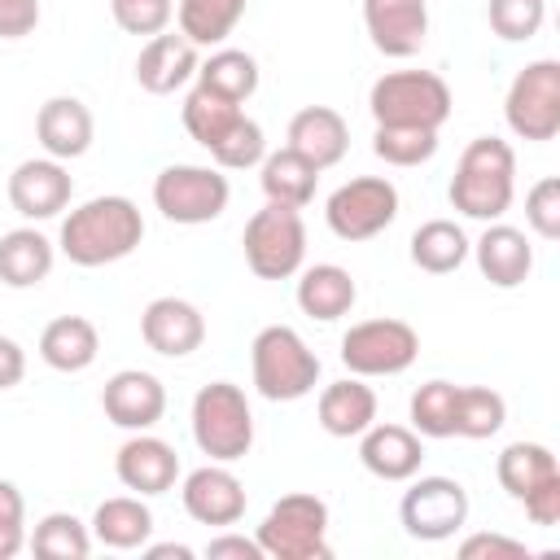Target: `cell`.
<instances>
[{
  "mask_svg": "<svg viewBox=\"0 0 560 560\" xmlns=\"http://www.w3.org/2000/svg\"><path fill=\"white\" fill-rule=\"evenodd\" d=\"M245 18V0H179L175 22L179 35L197 48H219Z\"/></svg>",
  "mask_w": 560,
  "mask_h": 560,
  "instance_id": "33",
  "label": "cell"
},
{
  "mask_svg": "<svg viewBox=\"0 0 560 560\" xmlns=\"http://www.w3.org/2000/svg\"><path fill=\"white\" fill-rule=\"evenodd\" d=\"M503 118L521 140H534V144L556 140L560 131V61L556 57H538L512 74L503 96Z\"/></svg>",
  "mask_w": 560,
  "mask_h": 560,
  "instance_id": "9",
  "label": "cell"
},
{
  "mask_svg": "<svg viewBox=\"0 0 560 560\" xmlns=\"http://www.w3.org/2000/svg\"><path fill=\"white\" fill-rule=\"evenodd\" d=\"M197 44H188L179 31H162V35H149L140 57H136V83L149 92V96H171L179 92L184 83L197 79Z\"/></svg>",
  "mask_w": 560,
  "mask_h": 560,
  "instance_id": "20",
  "label": "cell"
},
{
  "mask_svg": "<svg viewBox=\"0 0 560 560\" xmlns=\"http://www.w3.org/2000/svg\"><path fill=\"white\" fill-rule=\"evenodd\" d=\"M420 354V332L407 324V319H359L346 328L341 337V363L350 376H398L416 363Z\"/></svg>",
  "mask_w": 560,
  "mask_h": 560,
  "instance_id": "10",
  "label": "cell"
},
{
  "mask_svg": "<svg viewBox=\"0 0 560 560\" xmlns=\"http://www.w3.org/2000/svg\"><path fill=\"white\" fill-rule=\"evenodd\" d=\"M109 13L118 22V31L127 35H162L175 18V0H109Z\"/></svg>",
  "mask_w": 560,
  "mask_h": 560,
  "instance_id": "41",
  "label": "cell"
},
{
  "mask_svg": "<svg viewBox=\"0 0 560 560\" xmlns=\"http://www.w3.org/2000/svg\"><path fill=\"white\" fill-rule=\"evenodd\" d=\"M192 442L201 446V455H210L214 464H236L249 455L254 446V411L241 385L232 381H210L192 394Z\"/></svg>",
  "mask_w": 560,
  "mask_h": 560,
  "instance_id": "5",
  "label": "cell"
},
{
  "mask_svg": "<svg viewBox=\"0 0 560 560\" xmlns=\"http://www.w3.org/2000/svg\"><path fill=\"white\" fill-rule=\"evenodd\" d=\"M258 184H262L267 201H280V206L302 210V206H311V197H315L319 171H315L302 153H293V149L284 144V149H276V153L267 149V158L258 162Z\"/></svg>",
  "mask_w": 560,
  "mask_h": 560,
  "instance_id": "29",
  "label": "cell"
},
{
  "mask_svg": "<svg viewBox=\"0 0 560 560\" xmlns=\"http://www.w3.org/2000/svg\"><path fill=\"white\" fill-rule=\"evenodd\" d=\"M197 88H206V92H214L223 101L245 105L258 92V61H254V52L219 44L206 61H197Z\"/></svg>",
  "mask_w": 560,
  "mask_h": 560,
  "instance_id": "32",
  "label": "cell"
},
{
  "mask_svg": "<svg viewBox=\"0 0 560 560\" xmlns=\"http://www.w3.org/2000/svg\"><path fill=\"white\" fill-rule=\"evenodd\" d=\"M88 529H92V542H101L109 551H140L153 538V512H149L144 494H114V499L96 503Z\"/></svg>",
  "mask_w": 560,
  "mask_h": 560,
  "instance_id": "25",
  "label": "cell"
},
{
  "mask_svg": "<svg viewBox=\"0 0 560 560\" xmlns=\"http://www.w3.org/2000/svg\"><path fill=\"white\" fill-rule=\"evenodd\" d=\"M241 249H245V267L258 280H289V276H298L302 262H306L302 210L267 201L262 210L249 214V223L241 232Z\"/></svg>",
  "mask_w": 560,
  "mask_h": 560,
  "instance_id": "7",
  "label": "cell"
},
{
  "mask_svg": "<svg viewBox=\"0 0 560 560\" xmlns=\"http://www.w3.org/2000/svg\"><path fill=\"white\" fill-rule=\"evenodd\" d=\"M289 149L302 153L315 171H328L350 149V127L332 105H306L289 118Z\"/></svg>",
  "mask_w": 560,
  "mask_h": 560,
  "instance_id": "23",
  "label": "cell"
},
{
  "mask_svg": "<svg viewBox=\"0 0 560 560\" xmlns=\"http://www.w3.org/2000/svg\"><path fill=\"white\" fill-rule=\"evenodd\" d=\"M446 197L464 219H477V223L503 219L512 210V197H516V153H512V144L499 140V136L468 140L459 162H455Z\"/></svg>",
  "mask_w": 560,
  "mask_h": 560,
  "instance_id": "2",
  "label": "cell"
},
{
  "mask_svg": "<svg viewBox=\"0 0 560 560\" xmlns=\"http://www.w3.org/2000/svg\"><path fill=\"white\" fill-rule=\"evenodd\" d=\"M468 254L477 258V271H481L494 289H516V284H525L529 271H534V245H529V236H525L521 228L503 223V219L486 223V232L472 241Z\"/></svg>",
  "mask_w": 560,
  "mask_h": 560,
  "instance_id": "21",
  "label": "cell"
},
{
  "mask_svg": "<svg viewBox=\"0 0 560 560\" xmlns=\"http://www.w3.org/2000/svg\"><path fill=\"white\" fill-rule=\"evenodd\" d=\"M232 201V184L219 166H197V162H175L162 166L153 179V206L162 210L166 223L201 228L214 223Z\"/></svg>",
  "mask_w": 560,
  "mask_h": 560,
  "instance_id": "8",
  "label": "cell"
},
{
  "mask_svg": "<svg viewBox=\"0 0 560 560\" xmlns=\"http://www.w3.org/2000/svg\"><path fill=\"white\" fill-rule=\"evenodd\" d=\"M57 262V245L39 228H13L0 236V284L9 289H35L48 280Z\"/></svg>",
  "mask_w": 560,
  "mask_h": 560,
  "instance_id": "28",
  "label": "cell"
},
{
  "mask_svg": "<svg viewBox=\"0 0 560 560\" xmlns=\"http://www.w3.org/2000/svg\"><path fill=\"white\" fill-rule=\"evenodd\" d=\"M359 464L381 481H411L424 464V442L411 424H381L372 420L359 433Z\"/></svg>",
  "mask_w": 560,
  "mask_h": 560,
  "instance_id": "19",
  "label": "cell"
},
{
  "mask_svg": "<svg viewBox=\"0 0 560 560\" xmlns=\"http://www.w3.org/2000/svg\"><path fill=\"white\" fill-rule=\"evenodd\" d=\"M359 302V284L346 267L337 262H315V267H302L298 271V306L302 315L319 319V324H332L341 315H350Z\"/></svg>",
  "mask_w": 560,
  "mask_h": 560,
  "instance_id": "26",
  "label": "cell"
},
{
  "mask_svg": "<svg viewBox=\"0 0 560 560\" xmlns=\"http://www.w3.org/2000/svg\"><path fill=\"white\" fill-rule=\"evenodd\" d=\"M249 372H254V389L267 402H298L319 385V354L302 341L298 328L267 324L249 346Z\"/></svg>",
  "mask_w": 560,
  "mask_h": 560,
  "instance_id": "3",
  "label": "cell"
},
{
  "mask_svg": "<svg viewBox=\"0 0 560 560\" xmlns=\"http://www.w3.org/2000/svg\"><path fill=\"white\" fill-rule=\"evenodd\" d=\"M140 337L153 354L162 359H188L192 350H201L206 341V315L188 302V298H153L140 315Z\"/></svg>",
  "mask_w": 560,
  "mask_h": 560,
  "instance_id": "17",
  "label": "cell"
},
{
  "mask_svg": "<svg viewBox=\"0 0 560 560\" xmlns=\"http://www.w3.org/2000/svg\"><path fill=\"white\" fill-rule=\"evenodd\" d=\"M4 192H9V206L26 223H44V219H57L70 206L74 179H70L66 162H57V158L44 153V158L18 162L13 175H9V184H4Z\"/></svg>",
  "mask_w": 560,
  "mask_h": 560,
  "instance_id": "13",
  "label": "cell"
},
{
  "mask_svg": "<svg viewBox=\"0 0 560 560\" xmlns=\"http://www.w3.org/2000/svg\"><path fill=\"white\" fill-rule=\"evenodd\" d=\"M494 477L508 490V499L521 503L529 490H538L542 481L560 477V464H556L551 446H542V442H508L499 451V459H494Z\"/></svg>",
  "mask_w": 560,
  "mask_h": 560,
  "instance_id": "31",
  "label": "cell"
},
{
  "mask_svg": "<svg viewBox=\"0 0 560 560\" xmlns=\"http://www.w3.org/2000/svg\"><path fill=\"white\" fill-rule=\"evenodd\" d=\"M206 560H267L258 538H245V534H232V525L223 534H214L206 542Z\"/></svg>",
  "mask_w": 560,
  "mask_h": 560,
  "instance_id": "46",
  "label": "cell"
},
{
  "mask_svg": "<svg viewBox=\"0 0 560 560\" xmlns=\"http://www.w3.org/2000/svg\"><path fill=\"white\" fill-rule=\"evenodd\" d=\"M140 551H144L149 560H171V556H175V560H192V556H197V551L184 547V542H144Z\"/></svg>",
  "mask_w": 560,
  "mask_h": 560,
  "instance_id": "49",
  "label": "cell"
},
{
  "mask_svg": "<svg viewBox=\"0 0 560 560\" xmlns=\"http://www.w3.org/2000/svg\"><path fill=\"white\" fill-rule=\"evenodd\" d=\"M398 521L411 538L420 542H446L468 525V490L455 477H411L402 503H398Z\"/></svg>",
  "mask_w": 560,
  "mask_h": 560,
  "instance_id": "12",
  "label": "cell"
},
{
  "mask_svg": "<svg viewBox=\"0 0 560 560\" xmlns=\"http://www.w3.org/2000/svg\"><path fill=\"white\" fill-rule=\"evenodd\" d=\"M508 424V402L499 389L490 385H459L455 398V438L468 442H486Z\"/></svg>",
  "mask_w": 560,
  "mask_h": 560,
  "instance_id": "35",
  "label": "cell"
},
{
  "mask_svg": "<svg viewBox=\"0 0 560 560\" xmlns=\"http://www.w3.org/2000/svg\"><path fill=\"white\" fill-rule=\"evenodd\" d=\"M468 249H472V241H468V232L455 223V219H429V223H420L416 232H411V262L420 267V271H429V276H451V271H459L464 267V258H468Z\"/></svg>",
  "mask_w": 560,
  "mask_h": 560,
  "instance_id": "30",
  "label": "cell"
},
{
  "mask_svg": "<svg viewBox=\"0 0 560 560\" xmlns=\"http://www.w3.org/2000/svg\"><path fill=\"white\" fill-rule=\"evenodd\" d=\"M101 354V332L88 315H57L39 332V359L52 372H88Z\"/></svg>",
  "mask_w": 560,
  "mask_h": 560,
  "instance_id": "27",
  "label": "cell"
},
{
  "mask_svg": "<svg viewBox=\"0 0 560 560\" xmlns=\"http://www.w3.org/2000/svg\"><path fill=\"white\" fill-rule=\"evenodd\" d=\"M39 26V0H0V39H22Z\"/></svg>",
  "mask_w": 560,
  "mask_h": 560,
  "instance_id": "45",
  "label": "cell"
},
{
  "mask_svg": "<svg viewBox=\"0 0 560 560\" xmlns=\"http://www.w3.org/2000/svg\"><path fill=\"white\" fill-rule=\"evenodd\" d=\"M398 219V188L385 175H359L328 192L324 223L337 241H372Z\"/></svg>",
  "mask_w": 560,
  "mask_h": 560,
  "instance_id": "11",
  "label": "cell"
},
{
  "mask_svg": "<svg viewBox=\"0 0 560 560\" xmlns=\"http://www.w3.org/2000/svg\"><path fill=\"white\" fill-rule=\"evenodd\" d=\"M206 153L214 158L219 171H249V166H258V162L267 158V136H262V127H258L249 114H241V118L223 131V140H219L214 149H206Z\"/></svg>",
  "mask_w": 560,
  "mask_h": 560,
  "instance_id": "39",
  "label": "cell"
},
{
  "mask_svg": "<svg viewBox=\"0 0 560 560\" xmlns=\"http://www.w3.org/2000/svg\"><path fill=\"white\" fill-rule=\"evenodd\" d=\"M315 416L328 438H359L376 420V389L363 385V376H341L319 389Z\"/></svg>",
  "mask_w": 560,
  "mask_h": 560,
  "instance_id": "24",
  "label": "cell"
},
{
  "mask_svg": "<svg viewBox=\"0 0 560 560\" xmlns=\"http://www.w3.org/2000/svg\"><path fill=\"white\" fill-rule=\"evenodd\" d=\"M486 22L508 44L534 39L542 31V22H547V0H490L486 4Z\"/></svg>",
  "mask_w": 560,
  "mask_h": 560,
  "instance_id": "40",
  "label": "cell"
},
{
  "mask_svg": "<svg viewBox=\"0 0 560 560\" xmlns=\"http://www.w3.org/2000/svg\"><path fill=\"white\" fill-rule=\"evenodd\" d=\"M459 560H529V547L503 534H468L459 542Z\"/></svg>",
  "mask_w": 560,
  "mask_h": 560,
  "instance_id": "43",
  "label": "cell"
},
{
  "mask_svg": "<svg viewBox=\"0 0 560 560\" xmlns=\"http://www.w3.org/2000/svg\"><path fill=\"white\" fill-rule=\"evenodd\" d=\"M0 529H26V499L4 477H0Z\"/></svg>",
  "mask_w": 560,
  "mask_h": 560,
  "instance_id": "48",
  "label": "cell"
},
{
  "mask_svg": "<svg viewBox=\"0 0 560 560\" xmlns=\"http://www.w3.org/2000/svg\"><path fill=\"white\" fill-rule=\"evenodd\" d=\"M372 153L385 166H420L438 153V131H429V127H376Z\"/></svg>",
  "mask_w": 560,
  "mask_h": 560,
  "instance_id": "38",
  "label": "cell"
},
{
  "mask_svg": "<svg viewBox=\"0 0 560 560\" xmlns=\"http://www.w3.org/2000/svg\"><path fill=\"white\" fill-rule=\"evenodd\" d=\"M455 398H459V385L424 381L411 394V429L420 438H455Z\"/></svg>",
  "mask_w": 560,
  "mask_h": 560,
  "instance_id": "37",
  "label": "cell"
},
{
  "mask_svg": "<svg viewBox=\"0 0 560 560\" xmlns=\"http://www.w3.org/2000/svg\"><path fill=\"white\" fill-rule=\"evenodd\" d=\"M92 136H96V122L79 96H48L35 114V140L57 162L83 158L92 149Z\"/></svg>",
  "mask_w": 560,
  "mask_h": 560,
  "instance_id": "22",
  "label": "cell"
},
{
  "mask_svg": "<svg viewBox=\"0 0 560 560\" xmlns=\"http://www.w3.org/2000/svg\"><path fill=\"white\" fill-rule=\"evenodd\" d=\"M179 503H184V512H188L197 525L228 529V525H236V521L245 516L249 494H245V481H241L228 464H214V459H210V464H201V468H192V472L184 477Z\"/></svg>",
  "mask_w": 560,
  "mask_h": 560,
  "instance_id": "14",
  "label": "cell"
},
{
  "mask_svg": "<svg viewBox=\"0 0 560 560\" xmlns=\"http://www.w3.org/2000/svg\"><path fill=\"white\" fill-rule=\"evenodd\" d=\"M26 547L44 560H83L92 551V529L74 512H48L26 534Z\"/></svg>",
  "mask_w": 560,
  "mask_h": 560,
  "instance_id": "34",
  "label": "cell"
},
{
  "mask_svg": "<svg viewBox=\"0 0 560 560\" xmlns=\"http://www.w3.org/2000/svg\"><path fill=\"white\" fill-rule=\"evenodd\" d=\"M101 407H105L109 424H118L127 433H144L166 416V385L144 368H122L105 381Z\"/></svg>",
  "mask_w": 560,
  "mask_h": 560,
  "instance_id": "15",
  "label": "cell"
},
{
  "mask_svg": "<svg viewBox=\"0 0 560 560\" xmlns=\"http://www.w3.org/2000/svg\"><path fill=\"white\" fill-rule=\"evenodd\" d=\"M363 31L381 57H416L429 39V0H363Z\"/></svg>",
  "mask_w": 560,
  "mask_h": 560,
  "instance_id": "16",
  "label": "cell"
},
{
  "mask_svg": "<svg viewBox=\"0 0 560 560\" xmlns=\"http://www.w3.org/2000/svg\"><path fill=\"white\" fill-rule=\"evenodd\" d=\"M140 241H144V214L122 192L88 197L83 206H74L61 219V232H57V249L74 267H109V262H122L127 254L140 249Z\"/></svg>",
  "mask_w": 560,
  "mask_h": 560,
  "instance_id": "1",
  "label": "cell"
},
{
  "mask_svg": "<svg viewBox=\"0 0 560 560\" xmlns=\"http://www.w3.org/2000/svg\"><path fill=\"white\" fill-rule=\"evenodd\" d=\"M521 503H525V516H529L534 525H542V529L560 525V477L542 481V486H538V490H529Z\"/></svg>",
  "mask_w": 560,
  "mask_h": 560,
  "instance_id": "44",
  "label": "cell"
},
{
  "mask_svg": "<svg viewBox=\"0 0 560 560\" xmlns=\"http://www.w3.org/2000/svg\"><path fill=\"white\" fill-rule=\"evenodd\" d=\"M451 83L433 70H389L372 83L368 109L376 127H429L442 131L451 118Z\"/></svg>",
  "mask_w": 560,
  "mask_h": 560,
  "instance_id": "4",
  "label": "cell"
},
{
  "mask_svg": "<svg viewBox=\"0 0 560 560\" xmlns=\"http://www.w3.org/2000/svg\"><path fill=\"white\" fill-rule=\"evenodd\" d=\"M267 560H328V503L319 494H280L254 529Z\"/></svg>",
  "mask_w": 560,
  "mask_h": 560,
  "instance_id": "6",
  "label": "cell"
},
{
  "mask_svg": "<svg viewBox=\"0 0 560 560\" xmlns=\"http://www.w3.org/2000/svg\"><path fill=\"white\" fill-rule=\"evenodd\" d=\"M245 109L236 105V101H223V96H214V92H206V88H192L188 96H184V131L201 144V149H214L219 140H223V131L241 118Z\"/></svg>",
  "mask_w": 560,
  "mask_h": 560,
  "instance_id": "36",
  "label": "cell"
},
{
  "mask_svg": "<svg viewBox=\"0 0 560 560\" xmlns=\"http://www.w3.org/2000/svg\"><path fill=\"white\" fill-rule=\"evenodd\" d=\"M26 376V350L0 332V389H13Z\"/></svg>",
  "mask_w": 560,
  "mask_h": 560,
  "instance_id": "47",
  "label": "cell"
},
{
  "mask_svg": "<svg viewBox=\"0 0 560 560\" xmlns=\"http://www.w3.org/2000/svg\"><path fill=\"white\" fill-rule=\"evenodd\" d=\"M114 477L122 481V490L153 499V494L175 490V481H179V455H175L171 442H162V438H153V433L144 429V433H131V438L118 446V455H114Z\"/></svg>",
  "mask_w": 560,
  "mask_h": 560,
  "instance_id": "18",
  "label": "cell"
},
{
  "mask_svg": "<svg viewBox=\"0 0 560 560\" xmlns=\"http://www.w3.org/2000/svg\"><path fill=\"white\" fill-rule=\"evenodd\" d=\"M525 223L534 236L542 241H556L560 236V179L556 175H542L529 192H525Z\"/></svg>",
  "mask_w": 560,
  "mask_h": 560,
  "instance_id": "42",
  "label": "cell"
}]
</instances>
